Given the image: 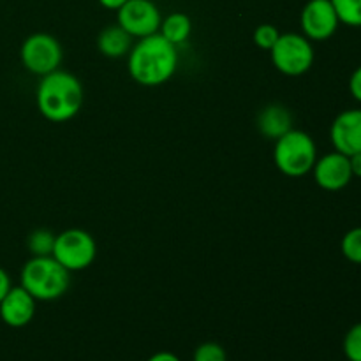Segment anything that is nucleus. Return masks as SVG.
<instances>
[{"label":"nucleus","instance_id":"f257e3e1","mask_svg":"<svg viewBox=\"0 0 361 361\" xmlns=\"http://www.w3.org/2000/svg\"><path fill=\"white\" fill-rule=\"evenodd\" d=\"M129 74L143 87H159L171 80L178 67V51L162 34L141 37L129 51Z\"/></svg>","mask_w":361,"mask_h":361},{"label":"nucleus","instance_id":"f03ea898","mask_svg":"<svg viewBox=\"0 0 361 361\" xmlns=\"http://www.w3.org/2000/svg\"><path fill=\"white\" fill-rule=\"evenodd\" d=\"M35 95L41 115L55 123L74 118L83 106V85L66 71L56 69L42 76Z\"/></svg>","mask_w":361,"mask_h":361},{"label":"nucleus","instance_id":"7ed1b4c3","mask_svg":"<svg viewBox=\"0 0 361 361\" xmlns=\"http://www.w3.org/2000/svg\"><path fill=\"white\" fill-rule=\"evenodd\" d=\"M69 274L53 256H34L21 270V288L39 302H51L67 293L71 284Z\"/></svg>","mask_w":361,"mask_h":361},{"label":"nucleus","instance_id":"20e7f679","mask_svg":"<svg viewBox=\"0 0 361 361\" xmlns=\"http://www.w3.org/2000/svg\"><path fill=\"white\" fill-rule=\"evenodd\" d=\"M274 161L279 171L291 178H300L312 171L317 161L316 143L303 130L291 129L275 141Z\"/></svg>","mask_w":361,"mask_h":361},{"label":"nucleus","instance_id":"39448f33","mask_svg":"<svg viewBox=\"0 0 361 361\" xmlns=\"http://www.w3.org/2000/svg\"><path fill=\"white\" fill-rule=\"evenodd\" d=\"M271 62L286 76H302L312 67L314 48L305 35L281 34L270 49Z\"/></svg>","mask_w":361,"mask_h":361},{"label":"nucleus","instance_id":"423d86ee","mask_svg":"<svg viewBox=\"0 0 361 361\" xmlns=\"http://www.w3.org/2000/svg\"><path fill=\"white\" fill-rule=\"evenodd\" d=\"M53 257L69 271H80L90 267L97 256V245L90 233L83 229H67L55 236Z\"/></svg>","mask_w":361,"mask_h":361},{"label":"nucleus","instance_id":"0eeeda50","mask_svg":"<svg viewBox=\"0 0 361 361\" xmlns=\"http://www.w3.org/2000/svg\"><path fill=\"white\" fill-rule=\"evenodd\" d=\"M21 63L37 76H46L59 69L62 62V46L49 34H32L21 44Z\"/></svg>","mask_w":361,"mask_h":361},{"label":"nucleus","instance_id":"6e6552de","mask_svg":"<svg viewBox=\"0 0 361 361\" xmlns=\"http://www.w3.org/2000/svg\"><path fill=\"white\" fill-rule=\"evenodd\" d=\"M116 21L130 37H147L157 34L161 28L162 16L152 0H127L116 11Z\"/></svg>","mask_w":361,"mask_h":361},{"label":"nucleus","instance_id":"1a4fd4ad","mask_svg":"<svg viewBox=\"0 0 361 361\" xmlns=\"http://www.w3.org/2000/svg\"><path fill=\"white\" fill-rule=\"evenodd\" d=\"M300 25L309 41H328L341 21L331 0H309L300 14Z\"/></svg>","mask_w":361,"mask_h":361},{"label":"nucleus","instance_id":"9d476101","mask_svg":"<svg viewBox=\"0 0 361 361\" xmlns=\"http://www.w3.org/2000/svg\"><path fill=\"white\" fill-rule=\"evenodd\" d=\"M312 173L317 185L324 190H331V192L342 190L353 180L349 157L337 150L331 152V154H326L319 161H316Z\"/></svg>","mask_w":361,"mask_h":361},{"label":"nucleus","instance_id":"9b49d317","mask_svg":"<svg viewBox=\"0 0 361 361\" xmlns=\"http://www.w3.org/2000/svg\"><path fill=\"white\" fill-rule=\"evenodd\" d=\"M335 150L344 155L361 152V109H345L334 120L330 129Z\"/></svg>","mask_w":361,"mask_h":361},{"label":"nucleus","instance_id":"f8f14e48","mask_svg":"<svg viewBox=\"0 0 361 361\" xmlns=\"http://www.w3.org/2000/svg\"><path fill=\"white\" fill-rule=\"evenodd\" d=\"M37 300L21 286L11 288L0 302V319L11 328H23L34 319Z\"/></svg>","mask_w":361,"mask_h":361},{"label":"nucleus","instance_id":"ddd939ff","mask_svg":"<svg viewBox=\"0 0 361 361\" xmlns=\"http://www.w3.org/2000/svg\"><path fill=\"white\" fill-rule=\"evenodd\" d=\"M257 129L268 140H275L284 136L293 129V116L288 108L282 104H270L257 116Z\"/></svg>","mask_w":361,"mask_h":361},{"label":"nucleus","instance_id":"4468645a","mask_svg":"<svg viewBox=\"0 0 361 361\" xmlns=\"http://www.w3.org/2000/svg\"><path fill=\"white\" fill-rule=\"evenodd\" d=\"M133 37L120 25H109L101 32L97 39V48L108 59H120L130 51Z\"/></svg>","mask_w":361,"mask_h":361},{"label":"nucleus","instance_id":"2eb2a0df","mask_svg":"<svg viewBox=\"0 0 361 361\" xmlns=\"http://www.w3.org/2000/svg\"><path fill=\"white\" fill-rule=\"evenodd\" d=\"M161 34L168 39L171 44L178 46L183 44L187 39L190 37V32H192V21L187 14L183 13H171L166 20H162L161 23Z\"/></svg>","mask_w":361,"mask_h":361},{"label":"nucleus","instance_id":"dca6fc26","mask_svg":"<svg viewBox=\"0 0 361 361\" xmlns=\"http://www.w3.org/2000/svg\"><path fill=\"white\" fill-rule=\"evenodd\" d=\"M338 21L348 27H361V0H331Z\"/></svg>","mask_w":361,"mask_h":361},{"label":"nucleus","instance_id":"f3484780","mask_svg":"<svg viewBox=\"0 0 361 361\" xmlns=\"http://www.w3.org/2000/svg\"><path fill=\"white\" fill-rule=\"evenodd\" d=\"M55 236L48 229H35L34 233H30L27 240L28 250H30L34 256H51L53 254V245H55Z\"/></svg>","mask_w":361,"mask_h":361},{"label":"nucleus","instance_id":"a211bd4d","mask_svg":"<svg viewBox=\"0 0 361 361\" xmlns=\"http://www.w3.org/2000/svg\"><path fill=\"white\" fill-rule=\"evenodd\" d=\"M341 250L348 261L361 264V228H355L344 235L341 242Z\"/></svg>","mask_w":361,"mask_h":361},{"label":"nucleus","instance_id":"6ab92c4d","mask_svg":"<svg viewBox=\"0 0 361 361\" xmlns=\"http://www.w3.org/2000/svg\"><path fill=\"white\" fill-rule=\"evenodd\" d=\"M344 355L349 361H361V323L355 324L345 334Z\"/></svg>","mask_w":361,"mask_h":361},{"label":"nucleus","instance_id":"aec40b11","mask_svg":"<svg viewBox=\"0 0 361 361\" xmlns=\"http://www.w3.org/2000/svg\"><path fill=\"white\" fill-rule=\"evenodd\" d=\"M192 361H228L224 348L217 342H204L194 351Z\"/></svg>","mask_w":361,"mask_h":361},{"label":"nucleus","instance_id":"412c9836","mask_svg":"<svg viewBox=\"0 0 361 361\" xmlns=\"http://www.w3.org/2000/svg\"><path fill=\"white\" fill-rule=\"evenodd\" d=\"M279 35H281V32L277 30V27H274V25L270 23H264L259 25V27L256 28V32H254V42H256L261 49H268V51H270V49L274 48L275 42H277Z\"/></svg>","mask_w":361,"mask_h":361},{"label":"nucleus","instance_id":"4be33fe9","mask_svg":"<svg viewBox=\"0 0 361 361\" xmlns=\"http://www.w3.org/2000/svg\"><path fill=\"white\" fill-rule=\"evenodd\" d=\"M349 92H351V95L356 101L361 102V66L351 74V80H349Z\"/></svg>","mask_w":361,"mask_h":361},{"label":"nucleus","instance_id":"5701e85b","mask_svg":"<svg viewBox=\"0 0 361 361\" xmlns=\"http://www.w3.org/2000/svg\"><path fill=\"white\" fill-rule=\"evenodd\" d=\"M11 288H13V286H11L9 275H7V271L4 270V268H0V302H2V298L7 295V291H9Z\"/></svg>","mask_w":361,"mask_h":361},{"label":"nucleus","instance_id":"b1692460","mask_svg":"<svg viewBox=\"0 0 361 361\" xmlns=\"http://www.w3.org/2000/svg\"><path fill=\"white\" fill-rule=\"evenodd\" d=\"M349 164H351L353 176L361 178V152H358V154L355 155H349Z\"/></svg>","mask_w":361,"mask_h":361},{"label":"nucleus","instance_id":"393cba45","mask_svg":"<svg viewBox=\"0 0 361 361\" xmlns=\"http://www.w3.org/2000/svg\"><path fill=\"white\" fill-rule=\"evenodd\" d=\"M147 361H180V358L176 355H173V353L162 351V353H157V355L150 356Z\"/></svg>","mask_w":361,"mask_h":361},{"label":"nucleus","instance_id":"a878e982","mask_svg":"<svg viewBox=\"0 0 361 361\" xmlns=\"http://www.w3.org/2000/svg\"><path fill=\"white\" fill-rule=\"evenodd\" d=\"M126 2L127 0H99V4H101L102 7H106V9H111V11H118Z\"/></svg>","mask_w":361,"mask_h":361}]
</instances>
